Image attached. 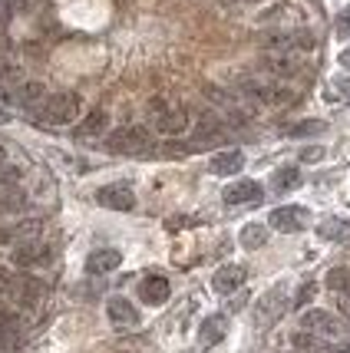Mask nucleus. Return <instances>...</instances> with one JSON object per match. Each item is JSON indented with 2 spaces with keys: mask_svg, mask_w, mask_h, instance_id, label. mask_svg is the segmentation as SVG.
<instances>
[{
  "mask_svg": "<svg viewBox=\"0 0 350 353\" xmlns=\"http://www.w3.org/2000/svg\"><path fill=\"white\" fill-rule=\"evenodd\" d=\"M106 149L116 155H149L155 152L153 145V132L142 129V125H122L116 132H109Z\"/></svg>",
  "mask_w": 350,
  "mask_h": 353,
  "instance_id": "nucleus-1",
  "label": "nucleus"
},
{
  "mask_svg": "<svg viewBox=\"0 0 350 353\" xmlns=\"http://www.w3.org/2000/svg\"><path fill=\"white\" fill-rule=\"evenodd\" d=\"M149 119H153L155 132H162V136H182L188 129V112L182 106H175V103H168V99H153L149 103Z\"/></svg>",
  "mask_w": 350,
  "mask_h": 353,
  "instance_id": "nucleus-2",
  "label": "nucleus"
},
{
  "mask_svg": "<svg viewBox=\"0 0 350 353\" xmlns=\"http://www.w3.org/2000/svg\"><path fill=\"white\" fill-rule=\"evenodd\" d=\"M40 109H43V119L50 125H70L79 119L83 99L77 92H53V96H46V103Z\"/></svg>",
  "mask_w": 350,
  "mask_h": 353,
  "instance_id": "nucleus-3",
  "label": "nucleus"
},
{
  "mask_svg": "<svg viewBox=\"0 0 350 353\" xmlns=\"http://www.w3.org/2000/svg\"><path fill=\"white\" fill-rule=\"evenodd\" d=\"M258 43L268 50V53H304L314 46V37L301 27V30H271L261 33Z\"/></svg>",
  "mask_w": 350,
  "mask_h": 353,
  "instance_id": "nucleus-4",
  "label": "nucleus"
},
{
  "mask_svg": "<svg viewBox=\"0 0 350 353\" xmlns=\"http://www.w3.org/2000/svg\"><path fill=\"white\" fill-rule=\"evenodd\" d=\"M261 27H271V30H301L304 27V10L298 7V3H274L268 7L264 14L258 17Z\"/></svg>",
  "mask_w": 350,
  "mask_h": 353,
  "instance_id": "nucleus-5",
  "label": "nucleus"
},
{
  "mask_svg": "<svg viewBox=\"0 0 350 353\" xmlns=\"http://www.w3.org/2000/svg\"><path fill=\"white\" fill-rule=\"evenodd\" d=\"M3 99L14 103V106L33 109V106H43L46 103V90L40 79H23V83H17L14 90H3Z\"/></svg>",
  "mask_w": 350,
  "mask_h": 353,
  "instance_id": "nucleus-6",
  "label": "nucleus"
},
{
  "mask_svg": "<svg viewBox=\"0 0 350 353\" xmlns=\"http://www.w3.org/2000/svg\"><path fill=\"white\" fill-rule=\"evenodd\" d=\"M284 307H288V291H284V288H271V291L258 301V307H255V323H258V327H268V323H274L284 314Z\"/></svg>",
  "mask_w": 350,
  "mask_h": 353,
  "instance_id": "nucleus-7",
  "label": "nucleus"
},
{
  "mask_svg": "<svg viewBox=\"0 0 350 353\" xmlns=\"http://www.w3.org/2000/svg\"><path fill=\"white\" fill-rule=\"evenodd\" d=\"M229 139V125L222 123V119H215V116H202L195 125V136H192V145L198 149H212L218 142H225Z\"/></svg>",
  "mask_w": 350,
  "mask_h": 353,
  "instance_id": "nucleus-8",
  "label": "nucleus"
},
{
  "mask_svg": "<svg viewBox=\"0 0 350 353\" xmlns=\"http://www.w3.org/2000/svg\"><path fill=\"white\" fill-rule=\"evenodd\" d=\"M96 201L103 205V208H113V212H133L136 208V195H133V188L129 185H103L99 192H96Z\"/></svg>",
  "mask_w": 350,
  "mask_h": 353,
  "instance_id": "nucleus-9",
  "label": "nucleus"
},
{
  "mask_svg": "<svg viewBox=\"0 0 350 353\" xmlns=\"http://www.w3.org/2000/svg\"><path fill=\"white\" fill-rule=\"evenodd\" d=\"M301 330L314 334V337H337L344 330V323L337 321L334 314H327V310H307L301 317Z\"/></svg>",
  "mask_w": 350,
  "mask_h": 353,
  "instance_id": "nucleus-10",
  "label": "nucleus"
},
{
  "mask_svg": "<svg viewBox=\"0 0 350 353\" xmlns=\"http://www.w3.org/2000/svg\"><path fill=\"white\" fill-rule=\"evenodd\" d=\"M14 264L17 268H37V264L50 261V245L43 238H33V241H23V245H14Z\"/></svg>",
  "mask_w": 350,
  "mask_h": 353,
  "instance_id": "nucleus-11",
  "label": "nucleus"
},
{
  "mask_svg": "<svg viewBox=\"0 0 350 353\" xmlns=\"http://www.w3.org/2000/svg\"><path fill=\"white\" fill-rule=\"evenodd\" d=\"M307 225V208L301 205H281L271 212V228L274 231H284V234H294Z\"/></svg>",
  "mask_w": 350,
  "mask_h": 353,
  "instance_id": "nucleus-12",
  "label": "nucleus"
},
{
  "mask_svg": "<svg viewBox=\"0 0 350 353\" xmlns=\"http://www.w3.org/2000/svg\"><path fill=\"white\" fill-rule=\"evenodd\" d=\"M40 234H43V221H40V218H27V221H17V225L0 231V245H7V241L23 245V241H33V238H40Z\"/></svg>",
  "mask_w": 350,
  "mask_h": 353,
  "instance_id": "nucleus-13",
  "label": "nucleus"
},
{
  "mask_svg": "<svg viewBox=\"0 0 350 353\" xmlns=\"http://www.w3.org/2000/svg\"><path fill=\"white\" fill-rule=\"evenodd\" d=\"M261 199H264V188L255 179H244V182H235L225 188V201L229 205H258Z\"/></svg>",
  "mask_w": 350,
  "mask_h": 353,
  "instance_id": "nucleus-14",
  "label": "nucleus"
},
{
  "mask_svg": "<svg viewBox=\"0 0 350 353\" xmlns=\"http://www.w3.org/2000/svg\"><path fill=\"white\" fill-rule=\"evenodd\" d=\"M244 277H248V271H244L242 264H225V268H218V271H215L212 288L218 294H235L244 284Z\"/></svg>",
  "mask_w": 350,
  "mask_h": 353,
  "instance_id": "nucleus-15",
  "label": "nucleus"
},
{
  "mask_svg": "<svg viewBox=\"0 0 350 353\" xmlns=\"http://www.w3.org/2000/svg\"><path fill=\"white\" fill-rule=\"evenodd\" d=\"M229 334V317L225 314H212V317H205L202 327H198V343L202 347H215V343H222Z\"/></svg>",
  "mask_w": 350,
  "mask_h": 353,
  "instance_id": "nucleus-16",
  "label": "nucleus"
},
{
  "mask_svg": "<svg viewBox=\"0 0 350 353\" xmlns=\"http://www.w3.org/2000/svg\"><path fill=\"white\" fill-rule=\"evenodd\" d=\"M122 264V254L116 248H96L90 258H86V271L90 274H109V271H116Z\"/></svg>",
  "mask_w": 350,
  "mask_h": 353,
  "instance_id": "nucleus-17",
  "label": "nucleus"
},
{
  "mask_svg": "<svg viewBox=\"0 0 350 353\" xmlns=\"http://www.w3.org/2000/svg\"><path fill=\"white\" fill-rule=\"evenodd\" d=\"M168 291H172V288H168V281H166V277H159V274L142 277V284H139V297H142L146 304H153V307L166 304Z\"/></svg>",
  "mask_w": 350,
  "mask_h": 353,
  "instance_id": "nucleus-18",
  "label": "nucleus"
},
{
  "mask_svg": "<svg viewBox=\"0 0 350 353\" xmlns=\"http://www.w3.org/2000/svg\"><path fill=\"white\" fill-rule=\"evenodd\" d=\"M106 314H109V321H113V327H136L139 323V310L126 297H109Z\"/></svg>",
  "mask_w": 350,
  "mask_h": 353,
  "instance_id": "nucleus-19",
  "label": "nucleus"
},
{
  "mask_svg": "<svg viewBox=\"0 0 350 353\" xmlns=\"http://www.w3.org/2000/svg\"><path fill=\"white\" fill-rule=\"evenodd\" d=\"M208 169L215 175H238L244 169V152L242 149H225V152H215V159L208 162Z\"/></svg>",
  "mask_w": 350,
  "mask_h": 353,
  "instance_id": "nucleus-20",
  "label": "nucleus"
},
{
  "mask_svg": "<svg viewBox=\"0 0 350 353\" xmlns=\"http://www.w3.org/2000/svg\"><path fill=\"white\" fill-rule=\"evenodd\" d=\"M27 208V192L23 188H0V215H17V212H23Z\"/></svg>",
  "mask_w": 350,
  "mask_h": 353,
  "instance_id": "nucleus-21",
  "label": "nucleus"
},
{
  "mask_svg": "<svg viewBox=\"0 0 350 353\" xmlns=\"http://www.w3.org/2000/svg\"><path fill=\"white\" fill-rule=\"evenodd\" d=\"M271 185H274V192H294L298 185H301V169H294V165H284V169H278L271 175Z\"/></svg>",
  "mask_w": 350,
  "mask_h": 353,
  "instance_id": "nucleus-22",
  "label": "nucleus"
},
{
  "mask_svg": "<svg viewBox=\"0 0 350 353\" xmlns=\"http://www.w3.org/2000/svg\"><path fill=\"white\" fill-rule=\"evenodd\" d=\"M106 125H109V119H106V112H90L83 123L77 125V136L79 139H93V136H103L106 132Z\"/></svg>",
  "mask_w": 350,
  "mask_h": 353,
  "instance_id": "nucleus-23",
  "label": "nucleus"
},
{
  "mask_svg": "<svg viewBox=\"0 0 350 353\" xmlns=\"http://www.w3.org/2000/svg\"><path fill=\"white\" fill-rule=\"evenodd\" d=\"M264 241H268V228L264 225H244L242 228V248L255 251V248H264Z\"/></svg>",
  "mask_w": 350,
  "mask_h": 353,
  "instance_id": "nucleus-24",
  "label": "nucleus"
},
{
  "mask_svg": "<svg viewBox=\"0 0 350 353\" xmlns=\"http://www.w3.org/2000/svg\"><path fill=\"white\" fill-rule=\"evenodd\" d=\"M20 281H23L20 274H14V271H7V268H0V297H10V301H20Z\"/></svg>",
  "mask_w": 350,
  "mask_h": 353,
  "instance_id": "nucleus-25",
  "label": "nucleus"
},
{
  "mask_svg": "<svg viewBox=\"0 0 350 353\" xmlns=\"http://www.w3.org/2000/svg\"><path fill=\"white\" fill-rule=\"evenodd\" d=\"M318 132H327V123H320V119H304V123H294L288 129V136H294V139L318 136Z\"/></svg>",
  "mask_w": 350,
  "mask_h": 353,
  "instance_id": "nucleus-26",
  "label": "nucleus"
},
{
  "mask_svg": "<svg viewBox=\"0 0 350 353\" xmlns=\"http://www.w3.org/2000/svg\"><path fill=\"white\" fill-rule=\"evenodd\" d=\"M327 288L337 294H350V268H334L327 274Z\"/></svg>",
  "mask_w": 350,
  "mask_h": 353,
  "instance_id": "nucleus-27",
  "label": "nucleus"
},
{
  "mask_svg": "<svg viewBox=\"0 0 350 353\" xmlns=\"http://www.w3.org/2000/svg\"><path fill=\"white\" fill-rule=\"evenodd\" d=\"M320 238H327V241H334V238H344L347 234V221L344 218H327V221H320Z\"/></svg>",
  "mask_w": 350,
  "mask_h": 353,
  "instance_id": "nucleus-28",
  "label": "nucleus"
},
{
  "mask_svg": "<svg viewBox=\"0 0 350 353\" xmlns=\"http://www.w3.org/2000/svg\"><path fill=\"white\" fill-rule=\"evenodd\" d=\"M334 30H337V37H350V7H344V10L337 14Z\"/></svg>",
  "mask_w": 350,
  "mask_h": 353,
  "instance_id": "nucleus-29",
  "label": "nucleus"
},
{
  "mask_svg": "<svg viewBox=\"0 0 350 353\" xmlns=\"http://www.w3.org/2000/svg\"><path fill=\"white\" fill-rule=\"evenodd\" d=\"M17 179H20V172H17L14 165H0V188H10V185H17Z\"/></svg>",
  "mask_w": 350,
  "mask_h": 353,
  "instance_id": "nucleus-30",
  "label": "nucleus"
},
{
  "mask_svg": "<svg viewBox=\"0 0 350 353\" xmlns=\"http://www.w3.org/2000/svg\"><path fill=\"white\" fill-rule=\"evenodd\" d=\"M314 294H318V284H304V288H301V294H298V301H294V307H304Z\"/></svg>",
  "mask_w": 350,
  "mask_h": 353,
  "instance_id": "nucleus-31",
  "label": "nucleus"
},
{
  "mask_svg": "<svg viewBox=\"0 0 350 353\" xmlns=\"http://www.w3.org/2000/svg\"><path fill=\"white\" fill-rule=\"evenodd\" d=\"M301 159H304V162H320V159H324V149H318V145H314V149H304Z\"/></svg>",
  "mask_w": 350,
  "mask_h": 353,
  "instance_id": "nucleus-32",
  "label": "nucleus"
},
{
  "mask_svg": "<svg viewBox=\"0 0 350 353\" xmlns=\"http://www.w3.org/2000/svg\"><path fill=\"white\" fill-rule=\"evenodd\" d=\"M0 323H14V314L7 310V304L0 301Z\"/></svg>",
  "mask_w": 350,
  "mask_h": 353,
  "instance_id": "nucleus-33",
  "label": "nucleus"
},
{
  "mask_svg": "<svg viewBox=\"0 0 350 353\" xmlns=\"http://www.w3.org/2000/svg\"><path fill=\"white\" fill-rule=\"evenodd\" d=\"M340 66H344V70H350V46L340 53Z\"/></svg>",
  "mask_w": 350,
  "mask_h": 353,
  "instance_id": "nucleus-34",
  "label": "nucleus"
},
{
  "mask_svg": "<svg viewBox=\"0 0 350 353\" xmlns=\"http://www.w3.org/2000/svg\"><path fill=\"white\" fill-rule=\"evenodd\" d=\"M7 10H10V3H7V0H0V17H7Z\"/></svg>",
  "mask_w": 350,
  "mask_h": 353,
  "instance_id": "nucleus-35",
  "label": "nucleus"
},
{
  "mask_svg": "<svg viewBox=\"0 0 350 353\" xmlns=\"http://www.w3.org/2000/svg\"><path fill=\"white\" fill-rule=\"evenodd\" d=\"M334 353H350V343H340V347H334Z\"/></svg>",
  "mask_w": 350,
  "mask_h": 353,
  "instance_id": "nucleus-36",
  "label": "nucleus"
},
{
  "mask_svg": "<svg viewBox=\"0 0 350 353\" xmlns=\"http://www.w3.org/2000/svg\"><path fill=\"white\" fill-rule=\"evenodd\" d=\"M3 123H10V112H3V109H0V125Z\"/></svg>",
  "mask_w": 350,
  "mask_h": 353,
  "instance_id": "nucleus-37",
  "label": "nucleus"
},
{
  "mask_svg": "<svg viewBox=\"0 0 350 353\" xmlns=\"http://www.w3.org/2000/svg\"><path fill=\"white\" fill-rule=\"evenodd\" d=\"M0 165H7V149L0 145Z\"/></svg>",
  "mask_w": 350,
  "mask_h": 353,
  "instance_id": "nucleus-38",
  "label": "nucleus"
},
{
  "mask_svg": "<svg viewBox=\"0 0 350 353\" xmlns=\"http://www.w3.org/2000/svg\"><path fill=\"white\" fill-rule=\"evenodd\" d=\"M0 73H3V63H0Z\"/></svg>",
  "mask_w": 350,
  "mask_h": 353,
  "instance_id": "nucleus-39",
  "label": "nucleus"
}]
</instances>
